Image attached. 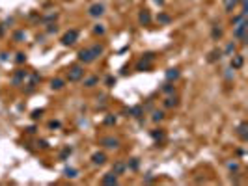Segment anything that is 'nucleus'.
<instances>
[{
  "instance_id": "nucleus-1",
  "label": "nucleus",
  "mask_w": 248,
  "mask_h": 186,
  "mask_svg": "<svg viewBox=\"0 0 248 186\" xmlns=\"http://www.w3.org/2000/svg\"><path fill=\"white\" fill-rule=\"evenodd\" d=\"M246 28H248V22H246V19H242L241 22H237V26H235V30H233V35L244 45L246 43Z\"/></svg>"
},
{
  "instance_id": "nucleus-2",
  "label": "nucleus",
  "mask_w": 248,
  "mask_h": 186,
  "mask_svg": "<svg viewBox=\"0 0 248 186\" xmlns=\"http://www.w3.org/2000/svg\"><path fill=\"white\" fill-rule=\"evenodd\" d=\"M82 76H84V69L80 65L69 67V71H67V78H69V82H78Z\"/></svg>"
},
{
  "instance_id": "nucleus-3",
  "label": "nucleus",
  "mask_w": 248,
  "mask_h": 186,
  "mask_svg": "<svg viewBox=\"0 0 248 186\" xmlns=\"http://www.w3.org/2000/svg\"><path fill=\"white\" fill-rule=\"evenodd\" d=\"M77 39H78V30H69V32H65V34H63V37H62V45H63V46H71V45H75V43H77Z\"/></svg>"
},
{
  "instance_id": "nucleus-4",
  "label": "nucleus",
  "mask_w": 248,
  "mask_h": 186,
  "mask_svg": "<svg viewBox=\"0 0 248 186\" xmlns=\"http://www.w3.org/2000/svg\"><path fill=\"white\" fill-rule=\"evenodd\" d=\"M99 143L103 147H106V149H118L120 147V140L118 138H112V136H105V138H101Z\"/></svg>"
},
{
  "instance_id": "nucleus-5",
  "label": "nucleus",
  "mask_w": 248,
  "mask_h": 186,
  "mask_svg": "<svg viewBox=\"0 0 248 186\" xmlns=\"http://www.w3.org/2000/svg\"><path fill=\"white\" fill-rule=\"evenodd\" d=\"M26 76H28V73L25 71V69H17V71H15V75H13V86H21L22 82H25L26 80Z\"/></svg>"
},
{
  "instance_id": "nucleus-6",
  "label": "nucleus",
  "mask_w": 248,
  "mask_h": 186,
  "mask_svg": "<svg viewBox=\"0 0 248 186\" xmlns=\"http://www.w3.org/2000/svg\"><path fill=\"white\" fill-rule=\"evenodd\" d=\"M78 60H80L82 63H92V61H95V58L92 56L90 49H82V50H78Z\"/></svg>"
},
{
  "instance_id": "nucleus-7",
  "label": "nucleus",
  "mask_w": 248,
  "mask_h": 186,
  "mask_svg": "<svg viewBox=\"0 0 248 186\" xmlns=\"http://www.w3.org/2000/svg\"><path fill=\"white\" fill-rule=\"evenodd\" d=\"M105 162H106V154H105L103 151H101V153L97 151V153L92 154V164H93V166H103Z\"/></svg>"
},
{
  "instance_id": "nucleus-8",
  "label": "nucleus",
  "mask_w": 248,
  "mask_h": 186,
  "mask_svg": "<svg viewBox=\"0 0 248 186\" xmlns=\"http://www.w3.org/2000/svg\"><path fill=\"white\" fill-rule=\"evenodd\" d=\"M88 13H90V17H101L105 13V6L103 4H93L92 8L88 9Z\"/></svg>"
},
{
  "instance_id": "nucleus-9",
  "label": "nucleus",
  "mask_w": 248,
  "mask_h": 186,
  "mask_svg": "<svg viewBox=\"0 0 248 186\" xmlns=\"http://www.w3.org/2000/svg\"><path fill=\"white\" fill-rule=\"evenodd\" d=\"M237 134H239V138L242 140V142H246V140H248V123L246 121H242L237 127Z\"/></svg>"
},
{
  "instance_id": "nucleus-10",
  "label": "nucleus",
  "mask_w": 248,
  "mask_h": 186,
  "mask_svg": "<svg viewBox=\"0 0 248 186\" xmlns=\"http://www.w3.org/2000/svg\"><path fill=\"white\" fill-rule=\"evenodd\" d=\"M103 184H118V175L112 171V173H105L103 179H101Z\"/></svg>"
},
{
  "instance_id": "nucleus-11",
  "label": "nucleus",
  "mask_w": 248,
  "mask_h": 186,
  "mask_svg": "<svg viewBox=\"0 0 248 186\" xmlns=\"http://www.w3.org/2000/svg\"><path fill=\"white\" fill-rule=\"evenodd\" d=\"M41 78H39V75L37 73H32V76H30V82H28V87H26V93H32L36 87H37V82H39Z\"/></svg>"
},
{
  "instance_id": "nucleus-12",
  "label": "nucleus",
  "mask_w": 248,
  "mask_h": 186,
  "mask_svg": "<svg viewBox=\"0 0 248 186\" xmlns=\"http://www.w3.org/2000/svg\"><path fill=\"white\" fill-rule=\"evenodd\" d=\"M112 171H114L116 175H121V173H125V171H127V164H125L123 160H118L116 164L112 166Z\"/></svg>"
},
{
  "instance_id": "nucleus-13",
  "label": "nucleus",
  "mask_w": 248,
  "mask_h": 186,
  "mask_svg": "<svg viewBox=\"0 0 248 186\" xmlns=\"http://www.w3.org/2000/svg\"><path fill=\"white\" fill-rule=\"evenodd\" d=\"M179 75H181V73H179L177 67H170L168 71H166V80H168V82H174V80L179 78Z\"/></svg>"
},
{
  "instance_id": "nucleus-14",
  "label": "nucleus",
  "mask_w": 248,
  "mask_h": 186,
  "mask_svg": "<svg viewBox=\"0 0 248 186\" xmlns=\"http://www.w3.org/2000/svg\"><path fill=\"white\" fill-rule=\"evenodd\" d=\"M90 52H92V56H93V58L97 60V58H99V56H101V54L105 52V46L97 43V45H93V46H90Z\"/></svg>"
},
{
  "instance_id": "nucleus-15",
  "label": "nucleus",
  "mask_w": 248,
  "mask_h": 186,
  "mask_svg": "<svg viewBox=\"0 0 248 186\" xmlns=\"http://www.w3.org/2000/svg\"><path fill=\"white\" fill-rule=\"evenodd\" d=\"M138 20L142 22L144 26H147L149 22H151V15H149V11L147 9H144V11H140V17H138Z\"/></svg>"
},
{
  "instance_id": "nucleus-16",
  "label": "nucleus",
  "mask_w": 248,
  "mask_h": 186,
  "mask_svg": "<svg viewBox=\"0 0 248 186\" xmlns=\"http://www.w3.org/2000/svg\"><path fill=\"white\" fill-rule=\"evenodd\" d=\"M242 63H244V58L241 54H235L231 60V69H239V67H242Z\"/></svg>"
},
{
  "instance_id": "nucleus-17",
  "label": "nucleus",
  "mask_w": 248,
  "mask_h": 186,
  "mask_svg": "<svg viewBox=\"0 0 248 186\" xmlns=\"http://www.w3.org/2000/svg\"><path fill=\"white\" fill-rule=\"evenodd\" d=\"M151 119H153L155 123L162 121V119H164V112H162V110H153V113H151Z\"/></svg>"
},
{
  "instance_id": "nucleus-18",
  "label": "nucleus",
  "mask_w": 248,
  "mask_h": 186,
  "mask_svg": "<svg viewBox=\"0 0 248 186\" xmlns=\"http://www.w3.org/2000/svg\"><path fill=\"white\" fill-rule=\"evenodd\" d=\"M63 86H65V82L62 78H52L51 80V89H62Z\"/></svg>"
},
{
  "instance_id": "nucleus-19",
  "label": "nucleus",
  "mask_w": 248,
  "mask_h": 186,
  "mask_svg": "<svg viewBox=\"0 0 248 186\" xmlns=\"http://www.w3.org/2000/svg\"><path fill=\"white\" fill-rule=\"evenodd\" d=\"M177 104H179V99L174 97V95H170V97L164 101V106H166V108H174V106H177Z\"/></svg>"
},
{
  "instance_id": "nucleus-20",
  "label": "nucleus",
  "mask_w": 248,
  "mask_h": 186,
  "mask_svg": "<svg viewBox=\"0 0 248 186\" xmlns=\"http://www.w3.org/2000/svg\"><path fill=\"white\" fill-rule=\"evenodd\" d=\"M162 93H166V95H174V93H175V86L172 82H166L162 86Z\"/></svg>"
},
{
  "instance_id": "nucleus-21",
  "label": "nucleus",
  "mask_w": 248,
  "mask_h": 186,
  "mask_svg": "<svg viewBox=\"0 0 248 186\" xmlns=\"http://www.w3.org/2000/svg\"><path fill=\"white\" fill-rule=\"evenodd\" d=\"M235 50H237V45H235V43H228L226 49H224V56H231Z\"/></svg>"
},
{
  "instance_id": "nucleus-22",
  "label": "nucleus",
  "mask_w": 248,
  "mask_h": 186,
  "mask_svg": "<svg viewBox=\"0 0 248 186\" xmlns=\"http://www.w3.org/2000/svg\"><path fill=\"white\" fill-rule=\"evenodd\" d=\"M237 2H239V0H224V4H226V11H228V13H231V11L235 9Z\"/></svg>"
},
{
  "instance_id": "nucleus-23",
  "label": "nucleus",
  "mask_w": 248,
  "mask_h": 186,
  "mask_svg": "<svg viewBox=\"0 0 248 186\" xmlns=\"http://www.w3.org/2000/svg\"><path fill=\"white\" fill-rule=\"evenodd\" d=\"M149 67H151V63H147V61L140 60V61L136 63V71H149Z\"/></svg>"
},
{
  "instance_id": "nucleus-24",
  "label": "nucleus",
  "mask_w": 248,
  "mask_h": 186,
  "mask_svg": "<svg viewBox=\"0 0 248 186\" xmlns=\"http://www.w3.org/2000/svg\"><path fill=\"white\" fill-rule=\"evenodd\" d=\"M97 82H99L97 76H90V78L84 80V86H86V87H93V86H97Z\"/></svg>"
},
{
  "instance_id": "nucleus-25",
  "label": "nucleus",
  "mask_w": 248,
  "mask_h": 186,
  "mask_svg": "<svg viewBox=\"0 0 248 186\" xmlns=\"http://www.w3.org/2000/svg\"><path fill=\"white\" fill-rule=\"evenodd\" d=\"M220 58H222V52H220V50H211V52H209V58H207V60H209V61L213 63V61H216V60H220Z\"/></svg>"
},
{
  "instance_id": "nucleus-26",
  "label": "nucleus",
  "mask_w": 248,
  "mask_h": 186,
  "mask_svg": "<svg viewBox=\"0 0 248 186\" xmlns=\"http://www.w3.org/2000/svg\"><path fill=\"white\" fill-rule=\"evenodd\" d=\"M211 37L216 41V39H220L222 37V28H218V26H213V30H211Z\"/></svg>"
},
{
  "instance_id": "nucleus-27",
  "label": "nucleus",
  "mask_w": 248,
  "mask_h": 186,
  "mask_svg": "<svg viewBox=\"0 0 248 186\" xmlns=\"http://www.w3.org/2000/svg\"><path fill=\"white\" fill-rule=\"evenodd\" d=\"M63 173H65V177H69V179H75V177L78 175V171H77L75 168H65V171H63Z\"/></svg>"
},
{
  "instance_id": "nucleus-28",
  "label": "nucleus",
  "mask_w": 248,
  "mask_h": 186,
  "mask_svg": "<svg viewBox=\"0 0 248 186\" xmlns=\"http://www.w3.org/2000/svg\"><path fill=\"white\" fill-rule=\"evenodd\" d=\"M151 136H153L155 140H161V142H162V140H164V132H162L161 128H157V130H153V132H151Z\"/></svg>"
},
{
  "instance_id": "nucleus-29",
  "label": "nucleus",
  "mask_w": 248,
  "mask_h": 186,
  "mask_svg": "<svg viewBox=\"0 0 248 186\" xmlns=\"http://www.w3.org/2000/svg\"><path fill=\"white\" fill-rule=\"evenodd\" d=\"M142 60L147 61V63H151V61L155 60V54H153V52H146V54H142Z\"/></svg>"
},
{
  "instance_id": "nucleus-30",
  "label": "nucleus",
  "mask_w": 248,
  "mask_h": 186,
  "mask_svg": "<svg viewBox=\"0 0 248 186\" xmlns=\"http://www.w3.org/2000/svg\"><path fill=\"white\" fill-rule=\"evenodd\" d=\"M71 151H73L71 147H63V151L60 153V158H62V160H65L67 156H69V154H71Z\"/></svg>"
},
{
  "instance_id": "nucleus-31",
  "label": "nucleus",
  "mask_w": 248,
  "mask_h": 186,
  "mask_svg": "<svg viewBox=\"0 0 248 186\" xmlns=\"http://www.w3.org/2000/svg\"><path fill=\"white\" fill-rule=\"evenodd\" d=\"M138 169V158H132L131 162H129V164H127V169Z\"/></svg>"
},
{
  "instance_id": "nucleus-32",
  "label": "nucleus",
  "mask_w": 248,
  "mask_h": 186,
  "mask_svg": "<svg viewBox=\"0 0 248 186\" xmlns=\"http://www.w3.org/2000/svg\"><path fill=\"white\" fill-rule=\"evenodd\" d=\"M93 34H97V35H103V34H105V26H103V24H95V28H93Z\"/></svg>"
},
{
  "instance_id": "nucleus-33",
  "label": "nucleus",
  "mask_w": 248,
  "mask_h": 186,
  "mask_svg": "<svg viewBox=\"0 0 248 186\" xmlns=\"http://www.w3.org/2000/svg\"><path fill=\"white\" fill-rule=\"evenodd\" d=\"M15 61H17V63H25V61H26V54L19 52V54H17V58H15Z\"/></svg>"
},
{
  "instance_id": "nucleus-34",
  "label": "nucleus",
  "mask_w": 248,
  "mask_h": 186,
  "mask_svg": "<svg viewBox=\"0 0 248 186\" xmlns=\"http://www.w3.org/2000/svg\"><path fill=\"white\" fill-rule=\"evenodd\" d=\"M114 123H116L114 115H106V117H105V125H114Z\"/></svg>"
},
{
  "instance_id": "nucleus-35",
  "label": "nucleus",
  "mask_w": 248,
  "mask_h": 186,
  "mask_svg": "<svg viewBox=\"0 0 248 186\" xmlns=\"http://www.w3.org/2000/svg\"><path fill=\"white\" fill-rule=\"evenodd\" d=\"M41 115H43V110H34L32 112V119H39Z\"/></svg>"
},
{
  "instance_id": "nucleus-36",
  "label": "nucleus",
  "mask_w": 248,
  "mask_h": 186,
  "mask_svg": "<svg viewBox=\"0 0 248 186\" xmlns=\"http://www.w3.org/2000/svg\"><path fill=\"white\" fill-rule=\"evenodd\" d=\"M37 147H41V149H49V143L45 142V140H37Z\"/></svg>"
},
{
  "instance_id": "nucleus-37",
  "label": "nucleus",
  "mask_w": 248,
  "mask_h": 186,
  "mask_svg": "<svg viewBox=\"0 0 248 186\" xmlns=\"http://www.w3.org/2000/svg\"><path fill=\"white\" fill-rule=\"evenodd\" d=\"M114 84H116V78H114V76H108V78H106V86H108V87H112Z\"/></svg>"
},
{
  "instance_id": "nucleus-38",
  "label": "nucleus",
  "mask_w": 248,
  "mask_h": 186,
  "mask_svg": "<svg viewBox=\"0 0 248 186\" xmlns=\"http://www.w3.org/2000/svg\"><path fill=\"white\" fill-rule=\"evenodd\" d=\"M228 168H230L231 171H237V169H239V164H237V162H230V164H228Z\"/></svg>"
},
{
  "instance_id": "nucleus-39",
  "label": "nucleus",
  "mask_w": 248,
  "mask_h": 186,
  "mask_svg": "<svg viewBox=\"0 0 248 186\" xmlns=\"http://www.w3.org/2000/svg\"><path fill=\"white\" fill-rule=\"evenodd\" d=\"M13 39H15V41H21V39H25V34H22V32H17V34L13 35Z\"/></svg>"
},
{
  "instance_id": "nucleus-40",
  "label": "nucleus",
  "mask_w": 248,
  "mask_h": 186,
  "mask_svg": "<svg viewBox=\"0 0 248 186\" xmlns=\"http://www.w3.org/2000/svg\"><path fill=\"white\" fill-rule=\"evenodd\" d=\"M56 30H58V26H56V24H49V28H47V32H49V34H54Z\"/></svg>"
},
{
  "instance_id": "nucleus-41",
  "label": "nucleus",
  "mask_w": 248,
  "mask_h": 186,
  "mask_svg": "<svg viewBox=\"0 0 248 186\" xmlns=\"http://www.w3.org/2000/svg\"><path fill=\"white\" fill-rule=\"evenodd\" d=\"M49 128H60V121H51L49 123Z\"/></svg>"
},
{
  "instance_id": "nucleus-42",
  "label": "nucleus",
  "mask_w": 248,
  "mask_h": 186,
  "mask_svg": "<svg viewBox=\"0 0 248 186\" xmlns=\"http://www.w3.org/2000/svg\"><path fill=\"white\" fill-rule=\"evenodd\" d=\"M159 20H161V22H170V17H168V15H161Z\"/></svg>"
},
{
  "instance_id": "nucleus-43",
  "label": "nucleus",
  "mask_w": 248,
  "mask_h": 186,
  "mask_svg": "<svg viewBox=\"0 0 248 186\" xmlns=\"http://www.w3.org/2000/svg\"><path fill=\"white\" fill-rule=\"evenodd\" d=\"M52 19H56V13H49L47 17H45V20H52Z\"/></svg>"
},
{
  "instance_id": "nucleus-44",
  "label": "nucleus",
  "mask_w": 248,
  "mask_h": 186,
  "mask_svg": "<svg viewBox=\"0 0 248 186\" xmlns=\"http://www.w3.org/2000/svg\"><path fill=\"white\" fill-rule=\"evenodd\" d=\"M26 132H28V134H34V132H36V127H28Z\"/></svg>"
}]
</instances>
